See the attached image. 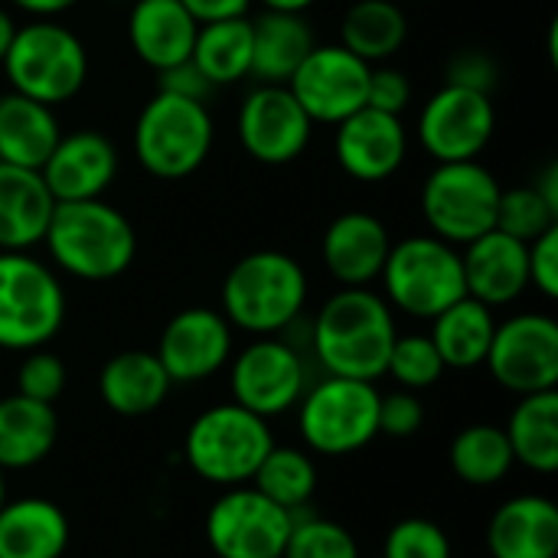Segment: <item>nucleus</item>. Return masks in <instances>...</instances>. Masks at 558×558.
<instances>
[{
    "label": "nucleus",
    "mask_w": 558,
    "mask_h": 558,
    "mask_svg": "<svg viewBox=\"0 0 558 558\" xmlns=\"http://www.w3.org/2000/svg\"><path fill=\"white\" fill-rule=\"evenodd\" d=\"M507 441L513 461L533 474L558 471V392H533L520 396L517 409L507 422Z\"/></svg>",
    "instance_id": "7c9ffc66"
},
{
    "label": "nucleus",
    "mask_w": 558,
    "mask_h": 558,
    "mask_svg": "<svg viewBox=\"0 0 558 558\" xmlns=\"http://www.w3.org/2000/svg\"><path fill=\"white\" fill-rule=\"evenodd\" d=\"M232 402L258 418L291 412L307 389V363L301 350L281 337H255L229 366Z\"/></svg>",
    "instance_id": "f8f14e48"
},
{
    "label": "nucleus",
    "mask_w": 558,
    "mask_h": 558,
    "mask_svg": "<svg viewBox=\"0 0 558 558\" xmlns=\"http://www.w3.org/2000/svg\"><path fill=\"white\" fill-rule=\"evenodd\" d=\"M13 33H16V20L10 16V10L0 7V62H3V56H7V49L13 43Z\"/></svg>",
    "instance_id": "8fccbe9b"
},
{
    "label": "nucleus",
    "mask_w": 558,
    "mask_h": 558,
    "mask_svg": "<svg viewBox=\"0 0 558 558\" xmlns=\"http://www.w3.org/2000/svg\"><path fill=\"white\" fill-rule=\"evenodd\" d=\"M13 7H20L23 13H29L33 20H56L59 13L72 10L78 0H10Z\"/></svg>",
    "instance_id": "de8ad7c7"
},
{
    "label": "nucleus",
    "mask_w": 558,
    "mask_h": 558,
    "mask_svg": "<svg viewBox=\"0 0 558 558\" xmlns=\"http://www.w3.org/2000/svg\"><path fill=\"white\" fill-rule=\"evenodd\" d=\"M376 383L324 376L307 386L298 402V428L304 445L324 458H343L366 448L379 435Z\"/></svg>",
    "instance_id": "1a4fd4ad"
},
{
    "label": "nucleus",
    "mask_w": 558,
    "mask_h": 558,
    "mask_svg": "<svg viewBox=\"0 0 558 558\" xmlns=\"http://www.w3.org/2000/svg\"><path fill=\"white\" fill-rule=\"evenodd\" d=\"M154 353L173 386H193L229 366L232 327L216 307H186L167 320Z\"/></svg>",
    "instance_id": "f3484780"
},
{
    "label": "nucleus",
    "mask_w": 558,
    "mask_h": 558,
    "mask_svg": "<svg viewBox=\"0 0 558 558\" xmlns=\"http://www.w3.org/2000/svg\"><path fill=\"white\" fill-rule=\"evenodd\" d=\"M216 141L206 101L157 92L134 121V157L157 180H183L196 173Z\"/></svg>",
    "instance_id": "39448f33"
},
{
    "label": "nucleus",
    "mask_w": 558,
    "mask_h": 558,
    "mask_svg": "<svg viewBox=\"0 0 558 558\" xmlns=\"http://www.w3.org/2000/svg\"><path fill=\"white\" fill-rule=\"evenodd\" d=\"M3 474H7V471H0V507L7 504V481H3Z\"/></svg>",
    "instance_id": "603ef678"
},
{
    "label": "nucleus",
    "mask_w": 558,
    "mask_h": 558,
    "mask_svg": "<svg viewBox=\"0 0 558 558\" xmlns=\"http://www.w3.org/2000/svg\"><path fill=\"white\" fill-rule=\"evenodd\" d=\"M59 137L62 128L49 105L16 92L0 95V163L39 170Z\"/></svg>",
    "instance_id": "c85d7f7f"
},
{
    "label": "nucleus",
    "mask_w": 558,
    "mask_h": 558,
    "mask_svg": "<svg viewBox=\"0 0 558 558\" xmlns=\"http://www.w3.org/2000/svg\"><path fill=\"white\" fill-rule=\"evenodd\" d=\"M379 281L386 304L415 320H432L468 294L461 252L438 235H409L392 242Z\"/></svg>",
    "instance_id": "423d86ee"
},
{
    "label": "nucleus",
    "mask_w": 558,
    "mask_h": 558,
    "mask_svg": "<svg viewBox=\"0 0 558 558\" xmlns=\"http://www.w3.org/2000/svg\"><path fill=\"white\" fill-rule=\"evenodd\" d=\"M281 558H360V546L347 526L298 513Z\"/></svg>",
    "instance_id": "e433bc0d"
},
{
    "label": "nucleus",
    "mask_w": 558,
    "mask_h": 558,
    "mask_svg": "<svg viewBox=\"0 0 558 558\" xmlns=\"http://www.w3.org/2000/svg\"><path fill=\"white\" fill-rule=\"evenodd\" d=\"M530 288L549 301L558 298V226L530 242Z\"/></svg>",
    "instance_id": "c03bdc74"
},
{
    "label": "nucleus",
    "mask_w": 558,
    "mask_h": 558,
    "mask_svg": "<svg viewBox=\"0 0 558 558\" xmlns=\"http://www.w3.org/2000/svg\"><path fill=\"white\" fill-rule=\"evenodd\" d=\"M389 248L392 239L386 222L366 209L340 213L320 239L324 265L343 288H369L373 281H379Z\"/></svg>",
    "instance_id": "412c9836"
},
{
    "label": "nucleus",
    "mask_w": 558,
    "mask_h": 558,
    "mask_svg": "<svg viewBox=\"0 0 558 558\" xmlns=\"http://www.w3.org/2000/svg\"><path fill=\"white\" fill-rule=\"evenodd\" d=\"M484 366L513 396L558 389V324L549 314H513L497 324Z\"/></svg>",
    "instance_id": "4468645a"
},
{
    "label": "nucleus",
    "mask_w": 558,
    "mask_h": 558,
    "mask_svg": "<svg viewBox=\"0 0 558 558\" xmlns=\"http://www.w3.org/2000/svg\"><path fill=\"white\" fill-rule=\"evenodd\" d=\"M43 245L49 262L75 281H114L137 255V232L131 219L105 199L56 203Z\"/></svg>",
    "instance_id": "f03ea898"
},
{
    "label": "nucleus",
    "mask_w": 558,
    "mask_h": 558,
    "mask_svg": "<svg viewBox=\"0 0 558 558\" xmlns=\"http://www.w3.org/2000/svg\"><path fill=\"white\" fill-rule=\"evenodd\" d=\"M369 72L373 65L347 46L317 43L288 78V88L314 124H340L353 111L366 108Z\"/></svg>",
    "instance_id": "2eb2a0df"
},
{
    "label": "nucleus",
    "mask_w": 558,
    "mask_h": 558,
    "mask_svg": "<svg viewBox=\"0 0 558 558\" xmlns=\"http://www.w3.org/2000/svg\"><path fill=\"white\" fill-rule=\"evenodd\" d=\"M533 186H536V193H539V196L549 203V209H556L558 213V163L556 160L543 167V173L536 177V183H533Z\"/></svg>",
    "instance_id": "09e8293b"
},
{
    "label": "nucleus",
    "mask_w": 558,
    "mask_h": 558,
    "mask_svg": "<svg viewBox=\"0 0 558 558\" xmlns=\"http://www.w3.org/2000/svg\"><path fill=\"white\" fill-rule=\"evenodd\" d=\"M333 128V157L350 180L383 183L402 170L409 157V131L399 114L360 108Z\"/></svg>",
    "instance_id": "a211bd4d"
},
{
    "label": "nucleus",
    "mask_w": 558,
    "mask_h": 558,
    "mask_svg": "<svg viewBox=\"0 0 558 558\" xmlns=\"http://www.w3.org/2000/svg\"><path fill=\"white\" fill-rule=\"evenodd\" d=\"M56 209L39 170L0 163V252H29L43 245Z\"/></svg>",
    "instance_id": "393cba45"
},
{
    "label": "nucleus",
    "mask_w": 558,
    "mask_h": 558,
    "mask_svg": "<svg viewBox=\"0 0 558 558\" xmlns=\"http://www.w3.org/2000/svg\"><path fill=\"white\" fill-rule=\"evenodd\" d=\"M294 526V513L258 494L252 484L226 487L203 523L216 558H281Z\"/></svg>",
    "instance_id": "9b49d317"
},
{
    "label": "nucleus",
    "mask_w": 558,
    "mask_h": 558,
    "mask_svg": "<svg viewBox=\"0 0 558 558\" xmlns=\"http://www.w3.org/2000/svg\"><path fill=\"white\" fill-rule=\"evenodd\" d=\"M275 448L268 418L222 402L199 412L183 438V461L190 471L216 487H242L255 477L265 454Z\"/></svg>",
    "instance_id": "20e7f679"
},
{
    "label": "nucleus",
    "mask_w": 558,
    "mask_h": 558,
    "mask_svg": "<svg viewBox=\"0 0 558 558\" xmlns=\"http://www.w3.org/2000/svg\"><path fill=\"white\" fill-rule=\"evenodd\" d=\"M409 101H412V78L396 65H373L369 88H366V108L402 118Z\"/></svg>",
    "instance_id": "37998d69"
},
{
    "label": "nucleus",
    "mask_w": 558,
    "mask_h": 558,
    "mask_svg": "<svg viewBox=\"0 0 558 558\" xmlns=\"http://www.w3.org/2000/svg\"><path fill=\"white\" fill-rule=\"evenodd\" d=\"M190 59L206 75L209 85L242 82L252 72V20L226 16L199 23Z\"/></svg>",
    "instance_id": "473e14b6"
},
{
    "label": "nucleus",
    "mask_w": 558,
    "mask_h": 558,
    "mask_svg": "<svg viewBox=\"0 0 558 558\" xmlns=\"http://www.w3.org/2000/svg\"><path fill=\"white\" fill-rule=\"evenodd\" d=\"M317 46L304 13L265 10L252 20V78L268 85H288L304 56Z\"/></svg>",
    "instance_id": "cd10ccee"
},
{
    "label": "nucleus",
    "mask_w": 558,
    "mask_h": 558,
    "mask_svg": "<svg viewBox=\"0 0 558 558\" xmlns=\"http://www.w3.org/2000/svg\"><path fill=\"white\" fill-rule=\"evenodd\" d=\"M553 226H558V213L549 209V203L536 193V186H513V190L500 193L494 229L530 245L533 239H539Z\"/></svg>",
    "instance_id": "4c0bfd02"
},
{
    "label": "nucleus",
    "mask_w": 558,
    "mask_h": 558,
    "mask_svg": "<svg viewBox=\"0 0 558 558\" xmlns=\"http://www.w3.org/2000/svg\"><path fill=\"white\" fill-rule=\"evenodd\" d=\"M497 75L500 72H497L494 56L477 46L454 52L445 65V78H448L445 85H461V88H474V92H487V95L497 85Z\"/></svg>",
    "instance_id": "79ce46f5"
},
{
    "label": "nucleus",
    "mask_w": 558,
    "mask_h": 558,
    "mask_svg": "<svg viewBox=\"0 0 558 558\" xmlns=\"http://www.w3.org/2000/svg\"><path fill=\"white\" fill-rule=\"evenodd\" d=\"M59 438L52 405L20 392L0 399V471H26L49 458Z\"/></svg>",
    "instance_id": "bb28decb"
},
{
    "label": "nucleus",
    "mask_w": 558,
    "mask_h": 558,
    "mask_svg": "<svg viewBox=\"0 0 558 558\" xmlns=\"http://www.w3.org/2000/svg\"><path fill=\"white\" fill-rule=\"evenodd\" d=\"M448 464L468 487H494L517 468L507 432L490 422L461 428L448 448Z\"/></svg>",
    "instance_id": "72a5a7b5"
},
{
    "label": "nucleus",
    "mask_w": 558,
    "mask_h": 558,
    "mask_svg": "<svg viewBox=\"0 0 558 558\" xmlns=\"http://www.w3.org/2000/svg\"><path fill=\"white\" fill-rule=\"evenodd\" d=\"M39 177L56 203L101 199L118 177V147L95 128H78L59 137Z\"/></svg>",
    "instance_id": "6ab92c4d"
},
{
    "label": "nucleus",
    "mask_w": 558,
    "mask_h": 558,
    "mask_svg": "<svg viewBox=\"0 0 558 558\" xmlns=\"http://www.w3.org/2000/svg\"><path fill=\"white\" fill-rule=\"evenodd\" d=\"M461 268L468 298L487 307H507L530 288V245L490 229L474 242L461 245Z\"/></svg>",
    "instance_id": "aec40b11"
},
{
    "label": "nucleus",
    "mask_w": 558,
    "mask_h": 558,
    "mask_svg": "<svg viewBox=\"0 0 558 558\" xmlns=\"http://www.w3.org/2000/svg\"><path fill=\"white\" fill-rule=\"evenodd\" d=\"M65 324L59 275L29 252H0V350L46 347Z\"/></svg>",
    "instance_id": "6e6552de"
},
{
    "label": "nucleus",
    "mask_w": 558,
    "mask_h": 558,
    "mask_svg": "<svg viewBox=\"0 0 558 558\" xmlns=\"http://www.w3.org/2000/svg\"><path fill=\"white\" fill-rule=\"evenodd\" d=\"M72 530L59 504L20 497L0 507V558H62Z\"/></svg>",
    "instance_id": "a878e982"
},
{
    "label": "nucleus",
    "mask_w": 558,
    "mask_h": 558,
    "mask_svg": "<svg viewBox=\"0 0 558 558\" xmlns=\"http://www.w3.org/2000/svg\"><path fill=\"white\" fill-rule=\"evenodd\" d=\"M258 494L284 507L288 513H304L307 504L317 494V464L307 451L301 448H284L275 445L265 461L258 464L255 477L248 481Z\"/></svg>",
    "instance_id": "f704fd0d"
},
{
    "label": "nucleus",
    "mask_w": 558,
    "mask_h": 558,
    "mask_svg": "<svg viewBox=\"0 0 558 558\" xmlns=\"http://www.w3.org/2000/svg\"><path fill=\"white\" fill-rule=\"evenodd\" d=\"M196 23H213V20H226V16H245L252 0H180Z\"/></svg>",
    "instance_id": "49530a36"
},
{
    "label": "nucleus",
    "mask_w": 558,
    "mask_h": 558,
    "mask_svg": "<svg viewBox=\"0 0 558 558\" xmlns=\"http://www.w3.org/2000/svg\"><path fill=\"white\" fill-rule=\"evenodd\" d=\"M383 558H454L451 556V539L448 533L425 520V517H409L399 520L383 546Z\"/></svg>",
    "instance_id": "58836bf2"
},
{
    "label": "nucleus",
    "mask_w": 558,
    "mask_h": 558,
    "mask_svg": "<svg viewBox=\"0 0 558 558\" xmlns=\"http://www.w3.org/2000/svg\"><path fill=\"white\" fill-rule=\"evenodd\" d=\"M490 558H556L558 507L539 494H523L500 504L487 523Z\"/></svg>",
    "instance_id": "4be33fe9"
},
{
    "label": "nucleus",
    "mask_w": 558,
    "mask_h": 558,
    "mask_svg": "<svg viewBox=\"0 0 558 558\" xmlns=\"http://www.w3.org/2000/svg\"><path fill=\"white\" fill-rule=\"evenodd\" d=\"M196 29L199 23L180 0H134L128 13L131 52L154 72L190 59Z\"/></svg>",
    "instance_id": "5701e85b"
},
{
    "label": "nucleus",
    "mask_w": 558,
    "mask_h": 558,
    "mask_svg": "<svg viewBox=\"0 0 558 558\" xmlns=\"http://www.w3.org/2000/svg\"><path fill=\"white\" fill-rule=\"evenodd\" d=\"M157 92H170V95H180V98H196V101H206L213 85L206 82V75L193 65V59H183L163 72H157Z\"/></svg>",
    "instance_id": "a18cd8bd"
},
{
    "label": "nucleus",
    "mask_w": 558,
    "mask_h": 558,
    "mask_svg": "<svg viewBox=\"0 0 558 558\" xmlns=\"http://www.w3.org/2000/svg\"><path fill=\"white\" fill-rule=\"evenodd\" d=\"M425 425V405L418 392L396 389L389 396H379V435L386 438H412Z\"/></svg>",
    "instance_id": "a19ab883"
},
{
    "label": "nucleus",
    "mask_w": 558,
    "mask_h": 558,
    "mask_svg": "<svg viewBox=\"0 0 558 558\" xmlns=\"http://www.w3.org/2000/svg\"><path fill=\"white\" fill-rule=\"evenodd\" d=\"M386 376L399 389L422 392V389H432L445 376V363L428 333H405V337L399 333L386 360Z\"/></svg>",
    "instance_id": "c9c22d12"
},
{
    "label": "nucleus",
    "mask_w": 558,
    "mask_h": 558,
    "mask_svg": "<svg viewBox=\"0 0 558 558\" xmlns=\"http://www.w3.org/2000/svg\"><path fill=\"white\" fill-rule=\"evenodd\" d=\"M409 39V16L399 0H356L340 20V46L369 65L392 59Z\"/></svg>",
    "instance_id": "2f4dec72"
},
{
    "label": "nucleus",
    "mask_w": 558,
    "mask_h": 558,
    "mask_svg": "<svg viewBox=\"0 0 558 558\" xmlns=\"http://www.w3.org/2000/svg\"><path fill=\"white\" fill-rule=\"evenodd\" d=\"M396 311L369 288H340L311 324V350L327 376L376 383L396 343Z\"/></svg>",
    "instance_id": "f257e3e1"
},
{
    "label": "nucleus",
    "mask_w": 558,
    "mask_h": 558,
    "mask_svg": "<svg viewBox=\"0 0 558 558\" xmlns=\"http://www.w3.org/2000/svg\"><path fill=\"white\" fill-rule=\"evenodd\" d=\"M235 131H239V144L252 160L265 167H284L307 150L314 121L298 105L288 85L258 82L242 98Z\"/></svg>",
    "instance_id": "dca6fc26"
},
{
    "label": "nucleus",
    "mask_w": 558,
    "mask_h": 558,
    "mask_svg": "<svg viewBox=\"0 0 558 558\" xmlns=\"http://www.w3.org/2000/svg\"><path fill=\"white\" fill-rule=\"evenodd\" d=\"M497 131V111L487 92L441 85L418 111L415 137L435 163L477 160Z\"/></svg>",
    "instance_id": "ddd939ff"
},
{
    "label": "nucleus",
    "mask_w": 558,
    "mask_h": 558,
    "mask_svg": "<svg viewBox=\"0 0 558 558\" xmlns=\"http://www.w3.org/2000/svg\"><path fill=\"white\" fill-rule=\"evenodd\" d=\"M265 10H278V13H304L307 7H314L317 0H258Z\"/></svg>",
    "instance_id": "3c124183"
},
{
    "label": "nucleus",
    "mask_w": 558,
    "mask_h": 558,
    "mask_svg": "<svg viewBox=\"0 0 558 558\" xmlns=\"http://www.w3.org/2000/svg\"><path fill=\"white\" fill-rule=\"evenodd\" d=\"M0 65L16 95H26L49 108L75 98L88 78L85 43L56 20H33L26 26H16Z\"/></svg>",
    "instance_id": "0eeeda50"
},
{
    "label": "nucleus",
    "mask_w": 558,
    "mask_h": 558,
    "mask_svg": "<svg viewBox=\"0 0 558 558\" xmlns=\"http://www.w3.org/2000/svg\"><path fill=\"white\" fill-rule=\"evenodd\" d=\"M307 291V271L298 258L278 248H258L229 268L219 291L222 317L232 330L278 337L301 320Z\"/></svg>",
    "instance_id": "7ed1b4c3"
},
{
    "label": "nucleus",
    "mask_w": 558,
    "mask_h": 558,
    "mask_svg": "<svg viewBox=\"0 0 558 558\" xmlns=\"http://www.w3.org/2000/svg\"><path fill=\"white\" fill-rule=\"evenodd\" d=\"M494 330H497L494 307L464 294L461 301L445 307L438 317H432L428 337H432L445 369H477L487 360Z\"/></svg>",
    "instance_id": "c756f323"
},
{
    "label": "nucleus",
    "mask_w": 558,
    "mask_h": 558,
    "mask_svg": "<svg viewBox=\"0 0 558 558\" xmlns=\"http://www.w3.org/2000/svg\"><path fill=\"white\" fill-rule=\"evenodd\" d=\"M65 383H69L65 363L56 353H49L46 347L29 350L20 363V373H16V392L26 399L46 402V405H52L65 392Z\"/></svg>",
    "instance_id": "ea45409f"
},
{
    "label": "nucleus",
    "mask_w": 558,
    "mask_h": 558,
    "mask_svg": "<svg viewBox=\"0 0 558 558\" xmlns=\"http://www.w3.org/2000/svg\"><path fill=\"white\" fill-rule=\"evenodd\" d=\"M173 383L167 376V369L160 366L157 353L150 350H124L114 353L101 373H98V396L101 402L124 418H141L157 412L167 396H170Z\"/></svg>",
    "instance_id": "b1692460"
},
{
    "label": "nucleus",
    "mask_w": 558,
    "mask_h": 558,
    "mask_svg": "<svg viewBox=\"0 0 558 558\" xmlns=\"http://www.w3.org/2000/svg\"><path fill=\"white\" fill-rule=\"evenodd\" d=\"M500 193V180L481 160L435 163L422 183V216L432 235L461 248L497 226Z\"/></svg>",
    "instance_id": "9d476101"
}]
</instances>
